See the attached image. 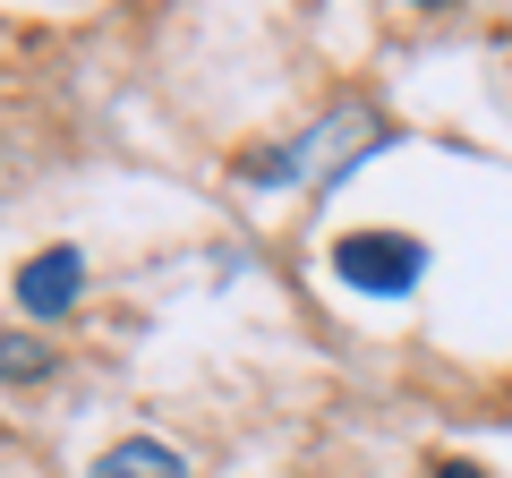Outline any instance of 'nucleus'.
<instances>
[{"label":"nucleus","mask_w":512,"mask_h":478,"mask_svg":"<svg viewBox=\"0 0 512 478\" xmlns=\"http://www.w3.org/2000/svg\"><path fill=\"white\" fill-rule=\"evenodd\" d=\"M419 274H427V248L410 231H342L333 239V282H350V291H367V299L419 291Z\"/></svg>","instance_id":"f257e3e1"},{"label":"nucleus","mask_w":512,"mask_h":478,"mask_svg":"<svg viewBox=\"0 0 512 478\" xmlns=\"http://www.w3.org/2000/svg\"><path fill=\"white\" fill-rule=\"evenodd\" d=\"M444 478H478V470H444Z\"/></svg>","instance_id":"423d86ee"},{"label":"nucleus","mask_w":512,"mask_h":478,"mask_svg":"<svg viewBox=\"0 0 512 478\" xmlns=\"http://www.w3.org/2000/svg\"><path fill=\"white\" fill-rule=\"evenodd\" d=\"M86 478H188V461L171 453L163 436H120V444H103V453H94Z\"/></svg>","instance_id":"20e7f679"},{"label":"nucleus","mask_w":512,"mask_h":478,"mask_svg":"<svg viewBox=\"0 0 512 478\" xmlns=\"http://www.w3.org/2000/svg\"><path fill=\"white\" fill-rule=\"evenodd\" d=\"M86 299V257L77 248H43V257L18 265V308L26 316H69Z\"/></svg>","instance_id":"7ed1b4c3"},{"label":"nucleus","mask_w":512,"mask_h":478,"mask_svg":"<svg viewBox=\"0 0 512 478\" xmlns=\"http://www.w3.org/2000/svg\"><path fill=\"white\" fill-rule=\"evenodd\" d=\"M350 137H367V111L359 103H350V111H333V120H316V129L308 137H291V146H282V154H256V163H248V180H308V171H333V163H359V154L367 146H350Z\"/></svg>","instance_id":"f03ea898"},{"label":"nucleus","mask_w":512,"mask_h":478,"mask_svg":"<svg viewBox=\"0 0 512 478\" xmlns=\"http://www.w3.org/2000/svg\"><path fill=\"white\" fill-rule=\"evenodd\" d=\"M60 368V350L43 333H0V385H43Z\"/></svg>","instance_id":"39448f33"}]
</instances>
